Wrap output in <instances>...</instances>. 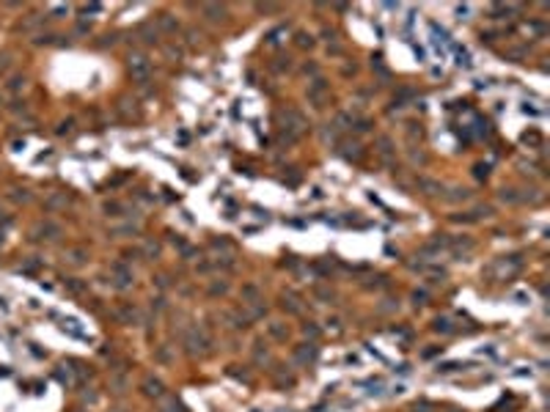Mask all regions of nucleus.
I'll return each mask as SVG.
<instances>
[{
	"label": "nucleus",
	"mask_w": 550,
	"mask_h": 412,
	"mask_svg": "<svg viewBox=\"0 0 550 412\" xmlns=\"http://www.w3.org/2000/svg\"><path fill=\"white\" fill-rule=\"evenodd\" d=\"M130 69H132L135 77H146V72H149V61H146V58H140V55H135L132 63H130Z\"/></svg>",
	"instance_id": "obj_1"
},
{
	"label": "nucleus",
	"mask_w": 550,
	"mask_h": 412,
	"mask_svg": "<svg viewBox=\"0 0 550 412\" xmlns=\"http://www.w3.org/2000/svg\"><path fill=\"white\" fill-rule=\"evenodd\" d=\"M314 355H316L314 346H311V349H297V352H294V360H297V363H308V360H314Z\"/></svg>",
	"instance_id": "obj_2"
},
{
	"label": "nucleus",
	"mask_w": 550,
	"mask_h": 412,
	"mask_svg": "<svg viewBox=\"0 0 550 412\" xmlns=\"http://www.w3.org/2000/svg\"><path fill=\"white\" fill-rule=\"evenodd\" d=\"M143 388H146L149 396H162V385L157 382V379H146V385H143Z\"/></svg>",
	"instance_id": "obj_3"
},
{
	"label": "nucleus",
	"mask_w": 550,
	"mask_h": 412,
	"mask_svg": "<svg viewBox=\"0 0 550 412\" xmlns=\"http://www.w3.org/2000/svg\"><path fill=\"white\" fill-rule=\"evenodd\" d=\"M435 330L438 333H451V324H448V319H438L435 321Z\"/></svg>",
	"instance_id": "obj_4"
},
{
	"label": "nucleus",
	"mask_w": 550,
	"mask_h": 412,
	"mask_svg": "<svg viewBox=\"0 0 550 412\" xmlns=\"http://www.w3.org/2000/svg\"><path fill=\"white\" fill-rule=\"evenodd\" d=\"M501 198H503V201H509V203H515V201H517L515 190H503V193H501Z\"/></svg>",
	"instance_id": "obj_5"
},
{
	"label": "nucleus",
	"mask_w": 550,
	"mask_h": 412,
	"mask_svg": "<svg viewBox=\"0 0 550 412\" xmlns=\"http://www.w3.org/2000/svg\"><path fill=\"white\" fill-rule=\"evenodd\" d=\"M306 336H314V338H316V336H319V330L314 327V324H306Z\"/></svg>",
	"instance_id": "obj_6"
}]
</instances>
